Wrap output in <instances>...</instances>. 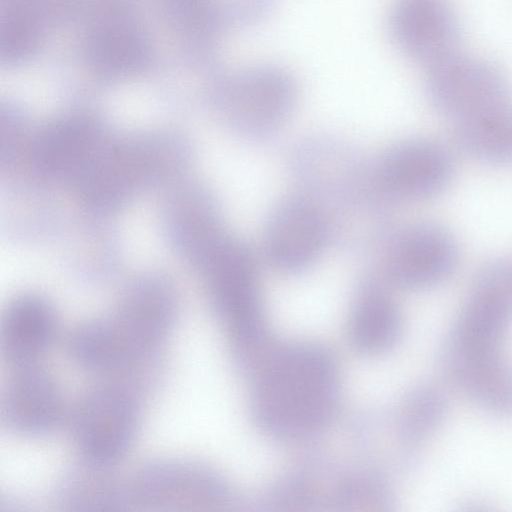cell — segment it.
<instances>
[{"mask_svg":"<svg viewBox=\"0 0 512 512\" xmlns=\"http://www.w3.org/2000/svg\"><path fill=\"white\" fill-rule=\"evenodd\" d=\"M339 392V372L331 354L314 344H295L264 362L254 382L252 410L270 434L303 438L329 423Z\"/></svg>","mask_w":512,"mask_h":512,"instance_id":"3957f363","label":"cell"},{"mask_svg":"<svg viewBox=\"0 0 512 512\" xmlns=\"http://www.w3.org/2000/svg\"><path fill=\"white\" fill-rule=\"evenodd\" d=\"M331 238L320 210L304 196L288 198L269 213L263 244L270 264L283 273L306 270Z\"/></svg>","mask_w":512,"mask_h":512,"instance_id":"7c38bea8","label":"cell"},{"mask_svg":"<svg viewBox=\"0 0 512 512\" xmlns=\"http://www.w3.org/2000/svg\"><path fill=\"white\" fill-rule=\"evenodd\" d=\"M103 465L81 459L65 470L56 482L54 499L68 511L116 512L132 504L130 484Z\"/></svg>","mask_w":512,"mask_h":512,"instance_id":"2e32d148","label":"cell"},{"mask_svg":"<svg viewBox=\"0 0 512 512\" xmlns=\"http://www.w3.org/2000/svg\"><path fill=\"white\" fill-rule=\"evenodd\" d=\"M133 506L150 510H216L231 502L225 480L201 463L182 459L153 460L129 481Z\"/></svg>","mask_w":512,"mask_h":512,"instance_id":"52a82bcc","label":"cell"},{"mask_svg":"<svg viewBox=\"0 0 512 512\" xmlns=\"http://www.w3.org/2000/svg\"><path fill=\"white\" fill-rule=\"evenodd\" d=\"M425 89L432 106L454 123L511 103L502 70L460 52L426 68Z\"/></svg>","mask_w":512,"mask_h":512,"instance_id":"ba28073f","label":"cell"},{"mask_svg":"<svg viewBox=\"0 0 512 512\" xmlns=\"http://www.w3.org/2000/svg\"><path fill=\"white\" fill-rule=\"evenodd\" d=\"M114 313L146 345L161 350L175 326L177 301L167 283L144 279L129 287Z\"/></svg>","mask_w":512,"mask_h":512,"instance_id":"ac0fdd59","label":"cell"},{"mask_svg":"<svg viewBox=\"0 0 512 512\" xmlns=\"http://www.w3.org/2000/svg\"><path fill=\"white\" fill-rule=\"evenodd\" d=\"M458 261V244L447 228L434 222H417L389 238L384 271L387 279L397 287L424 290L446 281Z\"/></svg>","mask_w":512,"mask_h":512,"instance_id":"30bf717a","label":"cell"},{"mask_svg":"<svg viewBox=\"0 0 512 512\" xmlns=\"http://www.w3.org/2000/svg\"><path fill=\"white\" fill-rule=\"evenodd\" d=\"M389 31L402 53L425 69L459 52L460 27L447 0H396Z\"/></svg>","mask_w":512,"mask_h":512,"instance_id":"4fadbf2b","label":"cell"},{"mask_svg":"<svg viewBox=\"0 0 512 512\" xmlns=\"http://www.w3.org/2000/svg\"><path fill=\"white\" fill-rule=\"evenodd\" d=\"M298 99L295 79L285 69L260 64L235 74L225 84L222 107L229 124L248 140H265L292 115Z\"/></svg>","mask_w":512,"mask_h":512,"instance_id":"8992f818","label":"cell"},{"mask_svg":"<svg viewBox=\"0 0 512 512\" xmlns=\"http://www.w3.org/2000/svg\"><path fill=\"white\" fill-rule=\"evenodd\" d=\"M454 139L463 153L477 161L512 164V103L454 123Z\"/></svg>","mask_w":512,"mask_h":512,"instance_id":"ffe728a7","label":"cell"},{"mask_svg":"<svg viewBox=\"0 0 512 512\" xmlns=\"http://www.w3.org/2000/svg\"><path fill=\"white\" fill-rule=\"evenodd\" d=\"M195 261L206 279L213 310L236 349L255 347L263 336L264 316L250 250L224 232Z\"/></svg>","mask_w":512,"mask_h":512,"instance_id":"277c9868","label":"cell"},{"mask_svg":"<svg viewBox=\"0 0 512 512\" xmlns=\"http://www.w3.org/2000/svg\"><path fill=\"white\" fill-rule=\"evenodd\" d=\"M138 392L120 383L84 394L70 414V428L81 459L112 466L132 446L139 430Z\"/></svg>","mask_w":512,"mask_h":512,"instance_id":"5b68a950","label":"cell"},{"mask_svg":"<svg viewBox=\"0 0 512 512\" xmlns=\"http://www.w3.org/2000/svg\"><path fill=\"white\" fill-rule=\"evenodd\" d=\"M401 330V314L391 296L376 282L363 283L348 322L352 345L366 354L385 352L396 344Z\"/></svg>","mask_w":512,"mask_h":512,"instance_id":"d6986e66","label":"cell"},{"mask_svg":"<svg viewBox=\"0 0 512 512\" xmlns=\"http://www.w3.org/2000/svg\"><path fill=\"white\" fill-rule=\"evenodd\" d=\"M511 327L512 263L491 260L475 276L440 351L446 377L468 398L512 373V360L503 350Z\"/></svg>","mask_w":512,"mask_h":512,"instance_id":"7a4b0ae2","label":"cell"},{"mask_svg":"<svg viewBox=\"0 0 512 512\" xmlns=\"http://www.w3.org/2000/svg\"><path fill=\"white\" fill-rule=\"evenodd\" d=\"M295 181L343 245L361 249L385 234L390 200L374 165L347 142L317 136L299 143L290 157Z\"/></svg>","mask_w":512,"mask_h":512,"instance_id":"6da1fadb","label":"cell"},{"mask_svg":"<svg viewBox=\"0 0 512 512\" xmlns=\"http://www.w3.org/2000/svg\"><path fill=\"white\" fill-rule=\"evenodd\" d=\"M101 140L98 128L83 119L55 123L38 139L36 163L49 176L77 181L103 145Z\"/></svg>","mask_w":512,"mask_h":512,"instance_id":"e0dca14e","label":"cell"},{"mask_svg":"<svg viewBox=\"0 0 512 512\" xmlns=\"http://www.w3.org/2000/svg\"><path fill=\"white\" fill-rule=\"evenodd\" d=\"M448 412L446 395L425 385L411 391L403 402L400 428L404 439L418 443L430 438L444 423Z\"/></svg>","mask_w":512,"mask_h":512,"instance_id":"44dd1931","label":"cell"},{"mask_svg":"<svg viewBox=\"0 0 512 512\" xmlns=\"http://www.w3.org/2000/svg\"><path fill=\"white\" fill-rule=\"evenodd\" d=\"M374 168L390 201H421L447 188L454 174V160L442 143L413 138L390 146Z\"/></svg>","mask_w":512,"mask_h":512,"instance_id":"8fae6325","label":"cell"},{"mask_svg":"<svg viewBox=\"0 0 512 512\" xmlns=\"http://www.w3.org/2000/svg\"><path fill=\"white\" fill-rule=\"evenodd\" d=\"M65 416L61 389L47 370L36 363L15 367L1 402L2 422L9 431L27 438L44 437Z\"/></svg>","mask_w":512,"mask_h":512,"instance_id":"5bb4252c","label":"cell"},{"mask_svg":"<svg viewBox=\"0 0 512 512\" xmlns=\"http://www.w3.org/2000/svg\"><path fill=\"white\" fill-rule=\"evenodd\" d=\"M59 329L52 304L36 294H22L6 307L0 324V348L14 367L36 363L53 344Z\"/></svg>","mask_w":512,"mask_h":512,"instance_id":"9a60e30c","label":"cell"},{"mask_svg":"<svg viewBox=\"0 0 512 512\" xmlns=\"http://www.w3.org/2000/svg\"><path fill=\"white\" fill-rule=\"evenodd\" d=\"M67 350L79 367L136 391L154 385L161 374V357L140 348L111 315L79 324L69 335Z\"/></svg>","mask_w":512,"mask_h":512,"instance_id":"9c48e42d","label":"cell"}]
</instances>
